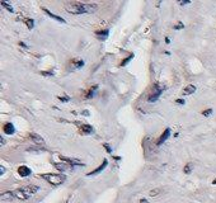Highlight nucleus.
<instances>
[{
	"label": "nucleus",
	"instance_id": "f257e3e1",
	"mask_svg": "<svg viewBox=\"0 0 216 203\" xmlns=\"http://www.w3.org/2000/svg\"><path fill=\"white\" fill-rule=\"evenodd\" d=\"M66 12L70 14H84V13H93L97 10V5H92L87 3H80V2H73L67 3L65 5Z\"/></svg>",
	"mask_w": 216,
	"mask_h": 203
},
{
	"label": "nucleus",
	"instance_id": "f03ea898",
	"mask_svg": "<svg viewBox=\"0 0 216 203\" xmlns=\"http://www.w3.org/2000/svg\"><path fill=\"white\" fill-rule=\"evenodd\" d=\"M45 180H47L50 184H52V185H60V184H63L64 181H65V175L63 174H43V175H41Z\"/></svg>",
	"mask_w": 216,
	"mask_h": 203
},
{
	"label": "nucleus",
	"instance_id": "7ed1b4c3",
	"mask_svg": "<svg viewBox=\"0 0 216 203\" xmlns=\"http://www.w3.org/2000/svg\"><path fill=\"white\" fill-rule=\"evenodd\" d=\"M163 90H164V88H163V87H159V85H155V87H154V90H153V93L149 95V98H148V102H150V103H154V102H157V100L159 99V97L161 95Z\"/></svg>",
	"mask_w": 216,
	"mask_h": 203
},
{
	"label": "nucleus",
	"instance_id": "20e7f679",
	"mask_svg": "<svg viewBox=\"0 0 216 203\" xmlns=\"http://www.w3.org/2000/svg\"><path fill=\"white\" fill-rule=\"evenodd\" d=\"M38 187L37 185H27V187H23L22 188V192H23V193L27 196V198L28 197H31V196H33L35 193H37V192H38Z\"/></svg>",
	"mask_w": 216,
	"mask_h": 203
},
{
	"label": "nucleus",
	"instance_id": "39448f33",
	"mask_svg": "<svg viewBox=\"0 0 216 203\" xmlns=\"http://www.w3.org/2000/svg\"><path fill=\"white\" fill-rule=\"evenodd\" d=\"M60 159H61V161H65L66 164H69L71 166H74V165L84 166V164L81 161H79V160H76V159H70V157H66V156H60Z\"/></svg>",
	"mask_w": 216,
	"mask_h": 203
},
{
	"label": "nucleus",
	"instance_id": "423d86ee",
	"mask_svg": "<svg viewBox=\"0 0 216 203\" xmlns=\"http://www.w3.org/2000/svg\"><path fill=\"white\" fill-rule=\"evenodd\" d=\"M107 165H108V161H107V160H103V164H100V165H99V166H98V168H97L96 170H93V172H92V173H88L87 175H88V177H92V175H96V174H99V173H100L102 170H103V169H104V168H106Z\"/></svg>",
	"mask_w": 216,
	"mask_h": 203
},
{
	"label": "nucleus",
	"instance_id": "0eeeda50",
	"mask_svg": "<svg viewBox=\"0 0 216 203\" xmlns=\"http://www.w3.org/2000/svg\"><path fill=\"white\" fill-rule=\"evenodd\" d=\"M54 165H55V168H56L57 170H60V172H66V170L74 168V166H71V165H69V164H64V163H55Z\"/></svg>",
	"mask_w": 216,
	"mask_h": 203
},
{
	"label": "nucleus",
	"instance_id": "6e6552de",
	"mask_svg": "<svg viewBox=\"0 0 216 203\" xmlns=\"http://www.w3.org/2000/svg\"><path fill=\"white\" fill-rule=\"evenodd\" d=\"M169 136H170V128H167V130L165 131H164V133L160 136V138H159V141H158V146H160L164 141H167L168 140V138H169Z\"/></svg>",
	"mask_w": 216,
	"mask_h": 203
},
{
	"label": "nucleus",
	"instance_id": "1a4fd4ad",
	"mask_svg": "<svg viewBox=\"0 0 216 203\" xmlns=\"http://www.w3.org/2000/svg\"><path fill=\"white\" fill-rule=\"evenodd\" d=\"M43 9V12L48 15V17H51V18H52V19H56L57 20V22H61V23H65V19H63V18H61V17H59V15H56V14H54V13H51L50 12V10L48 9H46V8H42Z\"/></svg>",
	"mask_w": 216,
	"mask_h": 203
},
{
	"label": "nucleus",
	"instance_id": "9d476101",
	"mask_svg": "<svg viewBox=\"0 0 216 203\" xmlns=\"http://www.w3.org/2000/svg\"><path fill=\"white\" fill-rule=\"evenodd\" d=\"M18 173H19L20 177H28V175H31L32 172H31V169L28 166H20L18 169Z\"/></svg>",
	"mask_w": 216,
	"mask_h": 203
},
{
	"label": "nucleus",
	"instance_id": "9b49d317",
	"mask_svg": "<svg viewBox=\"0 0 216 203\" xmlns=\"http://www.w3.org/2000/svg\"><path fill=\"white\" fill-rule=\"evenodd\" d=\"M31 140H32L35 144H37V145H41V144H43L45 141H43V138L41 137L39 135H37V133H31Z\"/></svg>",
	"mask_w": 216,
	"mask_h": 203
},
{
	"label": "nucleus",
	"instance_id": "f8f14e48",
	"mask_svg": "<svg viewBox=\"0 0 216 203\" xmlns=\"http://www.w3.org/2000/svg\"><path fill=\"white\" fill-rule=\"evenodd\" d=\"M3 131H4L6 135H13V133L15 132V128H14V126H13L12 123H6V124H4Z\"/></svg>",
	"mask_w": 216,
	"mask_h": 203
},
{
	"label": "nucleus",
	"instance_id": "ddd939ff",
	"mask_svg": "<svg viewBox=\"0 0 216 203\" xmlns=\"http://www.w3.org/2000/svg\"><path fill=\"white\" fill-rule=\"evenodd\" d=\"M194 91H196V87H194V85H187V87L183 89V95H191Z\"/></svg>",
	"mask_w": 216,
	"mask_h": 203
},
{
	"label": "nucleus",
	"instance_id": "4468645a",
	"mask_svg": "<svg viewBox=\"0 0 216 203\" xmlns=\"http://www.w3.org/2000/svg\"><path fill=\"white\" fill-rule=\"evenodd\" d=\"M13 197H14V193H12V192H4V193H2V196H0L2 201H12Z\"/></svg>",
	"mask_w": 216,
	"mask_h": 203
},
{
	"label": "nucleus",
	"instance_id": "2eb2a0df",
	"mask_svg": "<svg viewBox=\"0 0 216 203\" xmlns=\"http://www.w3.org/2000/svg\"><path fill=\"white\" fill-rule=\"evenodd\" d=\"M81 132L87 133V135H90V133L94 132V130H93V127L89 126V124H83V126H81Z\"/></svg>",
	"mask_w": 216,
	"mask_h": 203
},
{
	"label": "nucleus",
	"instance_id": "dca6fc26",
	"mask_svg": "<svg viewBox=\"0 0 216 203\" xmlns=\"http://www.w3.org/2000/svg\"><path fill=\"white\" fill-rule=\"evenodd\" d=\"M108 35H109V30L108 29H104V30H100V32H97V36H98V38L99 39H106L107 37H108Z\"/></svg>",
	"mask_w": 216,
	"mask_h": 203
},
{
	"label": "nucleus",
	"instance_id": "f3484780",
	"mask_svg": "<svg viewBox=\"0 0 216 203\" xmlns=\"http://www.w3.org/2000/svg\"><path fill=\"white\" fill-rule=\"evenodd\" d=\"M14 196H15L18 199H20V201H26V199H27V196L22 192V189L15 190V192H14Z\"/></svg>",
	"mask_w": 216,
	"mask_h": 203
},
{
	"label": "nucleus",
	"instance_id": "a211bd4d",
	"mask_svg": "<svg viewBox=\"0 0 216 203\" xmlns=\"http://www.w3.org/2000/svg\"><path fill=\"white\" fill-rule=\"evenodd\" d=\"M26 24L28 27V29H32L35 27V22H33V19H31V18H27L26 19Z\"/></svg>",
	"mask_w": 216,
	"mask_h": 203
},
{
	"label": "nucleus",
	"instance_id": "6ab92c4d",
	"mask_svg": "<svg viewBox=\"0 0 216 203\" xmlns=\"http://www.w3.org/2000/svg\"><path fill=\"white\" fill-rule=\"evenodd\" d=\"M97 88H98L97 85H96V87H93V88H90L89 91H88V94H87V98H92V97H93V95H94V91H96Z\"/></svg>",
	"mask_w": 216,
	"mask_h": 203
},
{
	"label": "nucleus",
	"instance_id": "aec40b11",
	"mask_svg": "<svg viewBox=\"0 0 216 203\" xmlns=\"http://www.w3.org/2000/svg\"><path fill=\"white\" fill-rule=\"evenodd\" d=\"M2 5H3V6H4L6 10H8V12H12V13H13V10H14V9H13L12 6H10L8 3H5V2H2Z\"/></svg>",
	"mask_w": 216,
	"mask_h": 203
},
{
	"label": "nucleus",
	"instance_id": "412c9836",
	"mask_svg": "<svg viewBox=\"0 0 216 203\" xmlns=\"http://www.w3.org/2000/svg\"><path fill=\"white\" fill-rule=\"evenodd\" d=\"M192 164H187L186 166H184V173H186V174H190L191 173V170H192Z\"/></svg>",
	"mask_w": 216,
	"mask_h": 203
},
{
	"label": "nucleus",
	"instance_id": "4be33fe9",
	"mask_svg": "<svg viewBox=\"0 0 216 203\" xmlns=\"http://www.w3.org/2000/svg\"><path fill=\"white\" fill-rule=\"evenodd\" d=\"M159 193H160V189H153V190H150L149 194H150L151 197H154V196H158Z\"/></svg>",
	"mask_w": 216,
	"mask_h": 203
},
{
	"label": "nucleus",
	"instance_id": "5701e85b",
	"mask_svg": "<svg viewBox=\"0 0 216 203\" xmlns=\"http://www.w3.org/2000/svg\"><path fill=\"white\" fill-rule=\"evenodd\" d=\"M131 59H133V55H130V56H128V57H127L125 61H123V62L121 63V66H125V65H127V63L131 61Z\"/></svg>",
	"mask_w": 216,
	"mask_h": 203
},
{
	"label": "nucleus",
	"instance_id": "b1692460",
	"mask_svg": "<svg viewBox=\"0 0 216 203\" xmlns=\"http://www.w3.org/2000/svg\"><path fill=\"white\" fill-rule=\"evenodd\" d=\"M41 74H42L43 76H52L54 75V71L52 70H51V71H42Z\"/></svg>",
	"mask_w": 216,
	"mask_h": 203
},
{
	"label": "nucleus",
	"instance_id": "393cba45",
	"mask_svg": "<svg viewBox=\"0 0 216 203\" xmlns=\"http://www.w3.org/2000/svg\"><path fill=\"white\" fill-rule=\"evenodd\" d=\"M202 114H203L205 117H209V116H211V114H212V109H206V111H203V112H202Z\"/></svg>",
	"mask_w": 216,
	"mask_h": 203
},
{
	"label": "nucleus",
	"instance_id": "a878e982",
	"mask_svg": "<svg viewBox=\"0 0 216 203\" xmlns=\"http://www.w3.org/2000/svg\"><path fill=\"white\" fill-rule=\"evenodd\" d=\"M83 65H84V61H83V60H80V61H78V62L75 63V67H76V69H80Z\"/></svg>",
	"mask_w": 216,
	"mask_h": 203
},
{
	"label": "nucleus",
	"instance_id": "bb28decb",
	"mask_svg": "<svg viewBox=\"0 0 216 203\" xmlns=\"http://www.w3.org/2000/svg\"><path fill=\"white\" fill-rule=\"evenodd\" d=\"M182 28H184V24L181 23V22H179L177 26H174V29H182Z\"/></svg>",
	"mask_w": 216,
	"mask_h": 203
},
{
	"label": "nucleus",
	"instance_id": "cd10ccee",
	"mask_svg": "<svg viewBox=\"0 0 216 203\" xmlns=\"http://www.w3.org/2000/svg\"><path fill=\"white\" fill-rule=\"evenodd\" d=\"M103 146H104V148H106V150H107V152H109V154L112 152V148L109 147V145H108V144H104Z\"/></svg>",
	"mask_w": 216,
	"mask_h": 203
},
{
	"label": "nucleus",
	"instance_id": "c85d7f7f",
	"mask_svg": "<svg viewBox=\"0 0 216 203\" xmlns=\"http://www.w3.org/2000/svg\"><path fill=\"white\" fill-rule=\"evenodd\" d=\"M59 99H60L61 102H69V98H67V97H64V98H63V97H59Z\"/></svg>",
	"mask_w": 216,
	"mask_h": 203
},
{
	"label": "nucleus",
	"instance_id": "c756f323",
	"mask_svg": "<svg viewBox=\"0 0 216 203\" xmlns=\"http://www.w3.org/2000/svg\"><path fill=\"white\" fill-rule=\"evenodd\" d=\"M5 173V168L4 166H0V175H3Z\"/></svg>",
	"mask_w": 216,
	"mask_h": 203
},
{
	"label": "nucleus",
	"instance_id": "7c9ffc66",
	"mask_svg": "<svg viewBox=\"0 0 216 203\" xmlns=\"http://www.w3.org/2000/svg\"><path fill=\"white\" fill-rule=\"evenodd\" d=\"M191 2H188V0H186V2H179V5H187V4H190Z\"/></svg>",
	"mask_w": 216,
	"mask_h": 203
},
{
	"label": "nucleus",
	"instance_id": "2f4dec72",
	"mask_svg": "<svg viewBox=\"0 0 216 203\" xmlns=\"http://www.w3.org/2000/svg\"><path fill=\"white\" fill-rule=\"evenodd\" d=\"M177 103L178 104H184V100L183 99H177Z\"/></svg>",
	"mask_w": 216,
	"mask_h": 203
},
{
	"label": "nucleus",
	"instance_id": "473e14b6",
	"mask_svg": "<svg viewBox=\"0 0 216 203\" xmlns=\"http://www.w3.org/2000/svg\"><path fill=\"white\" fill-rule=\"evenodd\" d=\"M0 144H2V145H4V144H5V140H4L3 137H0Z\"/></svg>",
	"mask_w": 216,
	"mask_h": 203
},
{
	"label": "nucleus",
	"instance_id": "72a5a7b5",
	"mask_svg": "<svg viewBox=\"0 0 216 203\" xmlns=\"http://www.w3.org/2000/svg\"><path fill=\"white\" fill-rule=\"evenodd\" d=\"M19 46H22V47H24V48H27V46L23 43V42H19Z\"/></svg>",
	"mask_w": 216,
	"mask_h": 203
},
{
	"label": "nucleus",
	"instance_id": "f704fd0d",
	"mask_svg": "<svg viewBox=\"0 0 216 203\" xmlns=\"http://www.w3.org/2000/svg\"><path fill=\"white\" fill-rule=\"evenodd\" d=\"M140 203H149V202H148L146 199H141V201H140Z\"/></svg>",
	"mask_w": 216,
	"mask_h": 203
},
{
	"label": "nucleus",
	"instance_id": "c9c22d12",
	"mask_svg": "<svg viewBox=\"0 0 216 203\" xmlns=\"http://www.w3.org/2000/svg\"><path fill=\"white\" fill-rule=\"evenodd\" d=\"M83 114H84V116H89V112H87V111H84V112H83Z\"/></svg>",
	"mask_w": 216,
	"mask_h": 203
},
{
	"label": "nucleus",
	"instance_id": "e433bc0d",
	"mask_svg": "<svg viewBox=\"0 0 216 203\" xmlns=\"http://www.w3.org/2000/svg\"><path fill=\"white\" fill-rule=\"evenodd\" d=\"M212 183H214V184H216V179H215V180H214V181H212Z\"/></svg>",
	"mask_w": 216,
	"mask_h": 203
}]
</instances>
